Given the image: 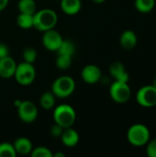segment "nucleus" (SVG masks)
Wrapping results in <instances>:
<instances>
[{"label":"nucleus","instance_id":"f257e3e1","mask_svg":"<svg viewBox=\"0 0 156 157\" xmlns=\"http://www.w3.org/2000/svg\"><path fill=\"white\" fill-rule=\"evenodd\" d=\"M58 21V16L53 9L43 8L33 15V28L39 31H46L54 29Z\"/></svg>","mask_w":156,"mask_h":157},{"label":"nucleus","instance_id":"f03ea898","mask_svg":"<svg viewBox=\"0 0 156 157\" xmlns=\"http://www.w3.org/2000/svg\"><path fill=\"white\" fill-rule=\"evenodd\" d=\"M127 139L128 142L135 147L144 146L150 141V131L144 124H133L127 132Z\"/></svg>","mask_w":156,"mask_h":157},{"label":"nucleus","instance_id":"7ed1b4c3","mask_svg":"<svg viewBox=\"0 0 156 157\" xmlns=\"http://www.w3.org/2000/svg\"><path fill=\"white\" fill-rule=\"evenodd\" d=\"M53 120L54 123L60 125L63 129L72 127L76 120L75 110L70 105H59L53 110Z\"/></svg>","mask_w":156,"mask_h":157},{"label":"nucleus","instance_id":"20e7f679","mask_svg":"<svg viewBox=\"0 0 156 157\" xmlns=\"http://www.w3.org/2000/svg\"><path fill=\"white\" fill-rule=\"evenodd\" d=\"M75 89V82L69 75L56 78L51 85V92L56 98H65L70 97Z\"/></svg>","mask_w":156,"mask_h":157},{"label":"nucleus","instance_id":"39448f33","mask_svg":"<svg viewBox=\"0 0 156 157\" xmlns=\"http://www.w3.org/2000/svg\"><path fill=\"white\" fill-rule=\"evenodd\" d=\"M14 77L20 86H26L31 85L36 77V70L33 63L22 62L17 64Z\"/></svg>","mask_w":156,"mask_h":157},{"label":"nucleus","instance_id":"423d86ee","mask_svg":"<svg viewBox=\"0 0 156 157\" xmlns=\"http://www.w3.org/2000/svg\"><path fill=\"white\" fill-rule=\"evenodd\" d=\"M109 95L112 100L117 103H125L131 98V90L128 83L114 81L109 87Z\"/></svg>","mask_w":156,"mask_h":157},{"label":"nucleus","instance_id":"0eeeda50","mask_svg":"<svg viewBox=\"0 0 156 157\" xmlns=\"http://www.w3.org/2000/svg\"><path fill=\"white\" fill-rule=\"evenodd\" d=\"M138 104L143 108H153L156 106V88L152 85L141 87L136 95Z\"/></svg>","mask_w":156,"mask_h":157},{"label":"nucleus","instance_id":"6e6552de","mask_svg":"<svg viewBox=\"0 0 156 157\" xmlns=\"http://www.w3.org/2000/svg\"><path fill=\"white\" fill-rule=\"evenodd\" d=\"M17 109L21 121L25 123H32L36 121L38 117V108L32 101L22 100L21 104Z\"/></svg>","mask_w":156,"mask_h":157},{"label":"nucleus","instance_id":"1a4fd4ad","mask_svg":"<svg viewBox=\"0 0 156 157\" xmlns=\"http://www.w3.org/2000/svg\"><path fill=\"white\" fill-rule=\"evenodd\" d=\"M63 40V39L62 35L54 29H51L43 32L41 41H42V45L44 46V48L47 49L48 51L57 52Z\"/></svg>","mask_w":156,"mask_h":157},{"label":"nucleus","instance_id":"9d476101","mask_svg":"<svg viewBox=\"0 0 156 157\" xmlns=\"http://www.w3.org/2000/svg\"><path fill=\"white\" fill-rule=\"evenodd\" d=\"M81 77L85 83L94 85L101 79L102 73L98 66L95 64H88L83 68L81 72Z\"/></svg>","mask_w":156,"mask_h":157},{"label":"nucleus","instance_id":"9b49d317","mask_svg":"<svg viewBox=\"0 0 156 157\" xmlns=\"http://www.w3.org/2000/svg\"><path fill=\"white\" fill-rule=\"evenodd\" d=\"M16 68L17 63L12 57L7 56L3 59H0V77L5 79L13 77L15 75Z\"/></svg>","mask_w":156,"mask_h":157},{"label":"nucleus","instance_id":"f8f14e48","mask_svg":"<svg viewBox=\"0 0 156 157\" xmlns=\"http://www.w3.org/2000/svg\"><path fill=\"white\" fill-rule=\"evenodd\" d=\"M109 74L115 81H121L128 83L130 80V75L126 71L125 66L120 62H114L109 66Z\"/></svg>","mask_w":156,"mask_h":157},{"label":"nucleus","instance_id":"ddd939ff","mask_svg":"<svg viewBox=\"0 0 156 157\" xmlns=\"http://www.w3.org/2000/svg\"><path fill=\"white\" fill-rule=\"evenodd\" d=\"M60 138L63 144L66 147H74L79 142V134L72 127L63 129V132Z\"/></svg>","mask_w":156,"mask_h":157},{"label":"nucleus","instance_id":"4468645a","mask_svg":"<svg viewBox=\"0 0 156 157\" xmlns=\"http://www.w3.org/2000/svg\"><path fill=\"white\" fill-rule=\"evenodd\" d=\"M137 35L131 29H127L122 32L120 38V43L125 50H131L137 45Z\"/></svg>","mask_w":156,"mask_h":157},{"label":"nucleus","instance_id":"2eb2a0df","mask_svg":"<svg viewBox=\"0 0 156 157\" xmlns=\"http://www.w3.org/2000/svg\"><path fill=\"white\" fill-rule=\"evenodd\" d=\"M13 146L17 154L23 155L30 154L33 149L31 141L25 137H19L16 139L13 144Z\"/></svg>","mask_w":156,"mask_h":157},{"label":"nucleus","instance_id":"dca6fc26","mask_svg":"<svg viewBox=\"0 0 156 157\" xmlns=\"http://www.w3.org/2000/svg\"><path fill=\"white\" fill-rule=\"evenodd\" d=\"M82 7L81 0H62L61 8L66 15L73 16L79 13Z\"/></svg>","mask_w":156,"mask_h":157},{"label":"nucleus","instance_id":"f3484780","mask_svg":"<svg viewBox=\"0 0 156 157\" xmlns=\"http://www.w3.org/2000/svg\"><path fill=\"white\" fill-rule=\"evenodd\" d=\"M19 13L34 15L37 11V5L35 0H19L17 3Z\"/></svg>","mask_w":156,"mask_h":157},{"label":"nucleus","instance_id":"a211bd4d","mask_svg":"<svg viewBox=\"0 0 156 157\" xmlns=\"http://www.w3.org/2000/svg\"><path fill=\"white\" fill-rule=\"evenodd\" d=\"M57 53L73 57L75 53V44L71 40H63L59 49L57 50Z\"/></svg>","mask_w":156,"mask_h":157},{"label":"nucleus","instance_id":"6ab92c4d","mask_svg":"<svg viewBox=\"0 0 156 157\" xmlns=\"http://www.w3.org/2000/svg\"><path fill=\"white\" fill-rule=\"evenodd\" d=\"M55 96L53 93L51 92H45L41 95L40 98V104L42 109H51L55 106Z\"/></svg>","mask_w":156,"mask_h":157},{"label":"nucleus","instance_id":"aec40b11","mask_svg":"<svg viewBox=\"0 0 156 157\" xmlns=\"http://www.w3.org/2000/svg\"><path fill=\"white\" fill-rule=\"evenodd\" d=\"M134 5L137 11L146 14L154 9L155 6V0H135Z\"/></svg>","mask_w":156,"mask_h":157},{"label":"nucleus","instance_id":"412c9836","mask_svg":"<svg viewBox=\"0 0 156 157\" xmlns=\"http://www.w3.org/2000/svg\"><path fill=\"white\" fill-rule=\"evenodd\" d=\"M17 24L23 29H29L33 28V15L19 13L17 17Z\"/></svg>","mask_w":156,"mask_h":157},{"label":"nucleus","instance_id":"4be33fe9","mask_svg":"<svg viewBox=\"0 0 156 157\" xmlns=\"http://www.w3.org/2000/svg\"><path fill=\"white\" fill-rule=\"evenodd\" d=\"M72 56L69 55H63L58 54L56 58V66L58 69L61 70H66L68 69L72 64Z\"/></svg>","mask_w":156,"mask_h":157},{"label":"nucleus","instance_id":"5701e85b","mask_svg":"<svg viewBox=\"0 0 156 157\" xmlns=\"http://www.w3.org/2000/svg\"><path fill=\"white\" fill-rule=\"evenodd\" d=\"M22 57L24 62L29 63H34V62L37 59V51L35 48L29 46L26 47L22 52Z\"/></svg>","mask_w":156,"mask_h":157},{"label":"nucleus","instance_id":"b1692460","mask_svg":"<svg viewBox=\"0 0 156 157\" xmlns=\"http://www.w3.org/2000/svg\"><path fill=\"white\" fill-rule=\"evenodd\" d=\"M17 153L13 144L8 143L0 144V157H15Z\"/></svg>","mask_w":156,"mask_h":157},{"label":"nucleus","instance_id":"393cba45","mask_svg":"<svg viewBox=\"0 0 156 157\" xmlns=\"http://www.w3.org/2000/svg\"><path fill=\"white\" fill-rule=\"evenodd\" d=\"M52 155L53 154L51 152L50 149L43 146H40L35 149H32L30 153V155L32 157H51Z\"/></svg>","mask_w":156,"mask_h":157},{"label":"nucleus","instance_id":"a878e982","mask_svg":"<svg viewBox=\"0 0 156 157\" xmlns=\"http://www.w3.org/2000/svg\"><path fill=\"white\" fill-rule=\"evenodd\" d=\"M146 154L149 157H156V139L150 140L147 143Z\"/></svg>","mask_w":156,"mask_h":157},{"label":"nucleus","instance_id":"bb28decb","mask_svg":"<svg viewBox=\"0 0 156 157\" xmlns=\"http://www.w3.org/2000/svg\"><path fill=\"white\" fill-rule=\"evenodd\" d=\"M63 132V128L56 123H54V125H52L50 129V133L54 138H60Z\"/></svg>","mask_w":156,"mask_h":157},{"label":"nucleus","instance_id":"cd10ccee","mask_svg":"<svg viewBox=\"0 0 156 157\" xmlns=\"http://www.w3.org/2000/svg\"><path fill=\"white\" fill-rule=\"evenodd\" d=\"M9 56V48L6 44L0 42V59Z\"/></svg>","mask_w":156,"mask_h":157},{"label":"nucleus","instance_id":"c85d7f7f","mask_svg":"<svg viewBox=\"0 0 156 157\" xmlns=\"http://www.w3.org/2000/svg\"><path fill=\"white\" fill-rule=\"evenodd\" d=\"M9 0H0V12L3 11L8 5Z\"/></svg>","mask_w":156,"mask_h":157},{"label":"nucleus","instance_id":"c756f323","mask_svg":"<svg viewBox=\"0 0 156 157\" xmlns=\"http://www.w3.org/2000/svg\"><path fill=\"white\" fill-rule=\"evenodd\" d=\"M21 102H22V100H21V99H17V100H15V101H14V106H15L16 108H17V107L21 104Z\"/></svg>","mask_w":156,"mask_h":157},{"label":"nucleus","instance_id":"7c9ffc66","mask_svg":"<svg viewBox=\"0 0 156 157\" xmlns=\"http://www.w3.org/2000/svg\"><path fill=\"white\" fill-rule=\"evenodd\" d=\"M93 3H95V4H102V3H104L106 0H91Z\"/></svg>","mask_w":156,"mask_h":157},{"label":"nucleus","instance_id":"2f4dec72","mask_svg":"<svg viewBox=\"0 0 156 157\" xmlns=\"http://www.w3.org/2000/svg\"><path fill=\"white\" fill-rule=\"evenodd\" d=\"M52 156H54V157H64V155H63V154H62V153H57V154H55V155H52Z\"/></svg>","mask_w":156,"mask_h":157},{"label":"nucleus","instance_id":"473e14b6","mask_svg":"<svg viewBox=\"0 0 156 157\" xmlns=\"http://www.w3.org/2000/svg\"><path fill=\"white\" fill-rule=\"evenodd\" d=\"M151 85H152L153 86H154V87L156 88V77L154 78V81H153V83H152Z\"/></svg>","mask_w":156,"mask_h":157}]
</instances>
